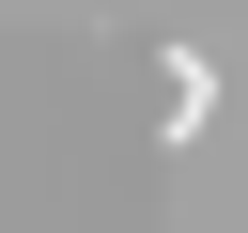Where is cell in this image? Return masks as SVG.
Here are the masks:
<instances>
[{"label": "cell", "mask_w": 248, "mask_h": 233, "mask_svg": "<svg viewBox=\"0 0 248 233\" xmlns=\"http://www.w3.org/2000/svg\"><path fill=\"white\" fill-rule=\"evenodd\" d=\"M155 78H170V109H155V140H170V155H186V140H202V124H217V62H202V47H170V62H155Z\"/></svg>", "instance_id": "obj_1"}]
</instances>
